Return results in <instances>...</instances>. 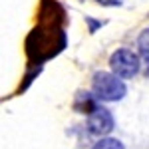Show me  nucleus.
Returning <instances> with one entry per match:
<instances>
[{
    "mask_svg": "<svg viewBox=\"0 0 149 149\" xmlns=\"http://www.w3.org/2000/svg\"><path fill=\"white\" fill-rule=\"evenodd\" d=\"M64 24H66L64 8L54 0H42L38 26L26 38V54L32 66H40L42 62L58 56L68 46Z\"/></svg>",
    "mask_w": 149,
    "mask_h": 149,
    "instance_id": "nucleus-1",
    "label": "nucleus"
},
{
    "mask_svg": "<svg viewBox=\"0 0 149 149\" xmlns=\"http://www.w3.org/2000/svg\"><path fill=\"white\" fill-rule=\"evenodd\" d=\"M93 95L102 102H119L127 93L125 84L119 76L109 74V72H97L93 74Z\"/></svg>",
    "mask_w": 149,
    "mask_h": 149,
    "instance_id": "nucleus-2",
    "label": "nucleus"
},
{
    "mask_svg": "<svg viewBox=\"0 0 149 149\" xmlns=\"http://www.w3.org/2000/svg\"><path fill=\"white\" fill-rule=\"evenodd\" d=\"M139 66H141V60L135 52L121 48V50H115L111 58H109V68L115 76H119L121 80H129L133 76H137Z\"/></svg>",
    "mask_w": 149,
    "mask_h": 149,
    "instance_id": "nucleus-3",
    "label": "nucleus"
},
{
    "mask_svg": "<svg viewBox=\"0 0 149 149\" xmlns=\"http://www.w3.org/2000/svg\"><path fill=\"white\" fill-rule=\"evenodd\" d=\"M86 127L92 135H97V137H103L107 133H111L113 129V115L107 107H102L97 105L92 113L88 115V121H86Z\"/></svg>",
    "mask_w": 149,
    "mask_h": 149,
    "instance_id": "nucleus-4",
    "label": "nucleus"
},
{
    "mask_svg": "<svg viewBox=\"0 0 149 149\" xmlns=\"http://www.w3.org/2000/svg\"><path fill=\"white\" fill-rule=\"evenodd\" d=\"M137 46H139L141 60L145 64V72H149V28L141 32V36H139V40H137Z\"/></svg>",
    "mask_w": 149,
    "mask_h": 149,
    "instance_id": "nucleus-5",
    "label": "nucleus"
},
{
    "mask_svg": "<svg viewBox=\"0 0 149 149\" xmlns=\"http://www.w3.org/2000/svg\"><path fill=\"white\" fill-rule=\"evenodd\" d=\"M92 149H125L123 147V143L119 141V139H113V137H103L100 139Z\"/></svg>",
    "mask_w": 149,
    "mask_h": 149,
    "instance_id": "nucleus-6",
    "label": "nucleus"
},
{
    "mask_svg": "<svg viewBox=\"0 0 149 149\" xmlns=\"http://www.w3.org/2000/svg\"><path fill=\"white\" fill-rule=\"evenodd\" d=\"M102 6H121V0H97Z\"/></svg>",
    "mask_w": 149,
    "mask_h": 149,
    "instance_id": "nucleus-7",
    "label": "nucleus"
},
{
    "mask_svg": "<svg viewBox=\"0 0 149 149\" xmlns=\"http://www.w3.org/2000/svg\"><path fill=\"white\" fill-rule=\"evenodd\" d=\"M88 24H90V32H93L97 26H102V22H95V20H92V18H88Z\"/></svg>",
    "mask_w": 149,
    "mask_h": 149,
    "instance_id": "nucleus-8",
    "label": "nucleus"
}]
</instances>
